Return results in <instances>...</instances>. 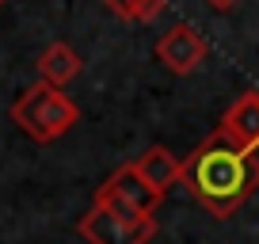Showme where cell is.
Masks as SVG:
<instances>
[{
	"label": "cell",
	"mask_w": 259,
	"mask_h": 244,
	"mask_svg": "<svg viewBox=\"0 0 259 244\" xmlns=\"http://www.w3.org/2000/svg\"><path fill=\"white\" fill-rule=\"evenodd\" d=\"M179 183L210 218H233L259 191V156L236 145L225 130H213L183 160Z\"/></svg>",
	"instance_id": "1"
},
{
	"label": "cell",
	"mask_w": 259,
	"mask_h": 244,
	"mask_svg": "<svg viewBox=\"0 0 259 244\" xmlns=\"http://www.w3.org/2000/svg\"><path fill=\"white\" fill-rule=\"evenodd\" d=\"M12 122L38 145H50L61 134H69L80 122V107L65 96L61 88H50V84L34 80L31 88L19 92V99L12 103Z\"/></svg>",
	"instance_id": "2"
},
{
	"label": "cell",
	"mask_w": 259,
	"mask_h": 244,
	"mask_svg": "<svg viewBox=\"0 0 259 244\" xmlns=\"http://www.w3.org/2000/svg\"><path fill=\"white\" fill-rule=\"evenodd\" d=\"M160 202H164V195L141 179V172L134 168V160L114 168L96 187V195H92V206H103V210L118 214V218H126V221H156Z\"/></svg>",
	"instance_id": "3"
},
{
	"label": "cell",
	"mask_w": 259,
	"mask_h": 244,
	"mask_svg": "<svg viewBox=\"0 0 259 244\" xmlns=\"http://www.w3.org/2000/svg\"><path fill=\"white\" fill-rule=\"evenodd\" d=\"M134 168H138L141 179H145L149 187H156L160 195H168L179 179H183V160H179L171 149H164V145H149L145 153L134 160Z\"/></svg>",
	"instance_id": "8"
},
{
	"label": "cell",
	"mask_w": 259,
	"mask_h": 244,
	"mask_svg": "<svg viewBox=\"0 0 259 244\" xmlns=\"http://www.w3.org/2000/svg\"><path fill=\"white\" fill-rule=\"evenodd\" d=\"M34 69H38L42 84H50V88H65V84H73L76 76H80L84 61H80V54H76L69 42H50V46L38 54Z\"/></svg>",
	"instance_id": "7"
},
{
	"label": "cell",
	"mask_w": 259,
	"mask_h": 244,
	"mask_svg": "<svg viewBox=\"0 0 259 244\" xmlns=\"http://www.w3.org/2000/svg\"><path fill=\"white\" fill-rule=\"evenodd\" d=\"M206 54H210V42L194 31L191 23H176L171 31H164L156 38V61L164 69H171V73H179V76L194 73L206 61Z\"/></svg>",
	"instance_id": "5"
},
{
	"label": "cell",
	"mask_w": 259,
	"mask_h": 244,
	"mask_svg": "<svg viewBox=\"0 0 259 244\" xmlns=\"http://www.w3.org/2000/svg\"><path fill=\"white\" fill-rule=\"evenodd\" d=\"M206 4H210V8H218V12H229L236 0H206Z\"/></svg>",
	"instance_id": "10"
},
{
	"label": "cell",
	"mask_w": 259,
	"mask_h": 244,
	"mask_svg": "<svg viewBox=\"0 0 259 244\" xmlns=\"http://www.w3.org/2000/svg\"><path fill=\"white\" fill-rule=\"evenodd\" d=\"M76 229L88 244H149L156 233V221H126L103 206H92L88 214H80Z\"/></svg>",
	"instance_id": "4"
},
{
	"label": "cell",
	"mask_w": 259,
	"mask_h": 244,
	"mask_svg": "<svg viewBox=\"0 0 259 244\" xmlns=\"http://www.w3.org/2000/svg\"><path fill=\"white\" fill-rule=\"evenodd\" d=\"M103 4L126 23H153L164 12V0H103Z\"/></svg>",
	"instance_id": "9"
},
{
	"label": "cell",
	"mask_w": 259,
	"mask_h": 244,
	"mask_svg": "<svg viewBox=\"0 0 259 244\" xmlns=\"http://www.w3.org/2000/svg\"><path fill=\"white\" fill-rule=\"evenodd\" d=\"M218 130H225L236 145L255 153L259 149V92H240V96L225 107Z\"/></svg>",
	"instance_id": "6"
},
{
	"label": "cell",
	"mask_w": 259,
	"mask_h": 244,
	"mask_svg": "<svg viewBox=\"0 0 259 244\" xmlns=\"http://www.w3.org/2000/svg\"><path fill=\"white\" fill-rule=\"evenodd\" d=\"M0 8H4V0H0Z\"/></svg>",
	"instance_id": "11"
}]
</instances>
